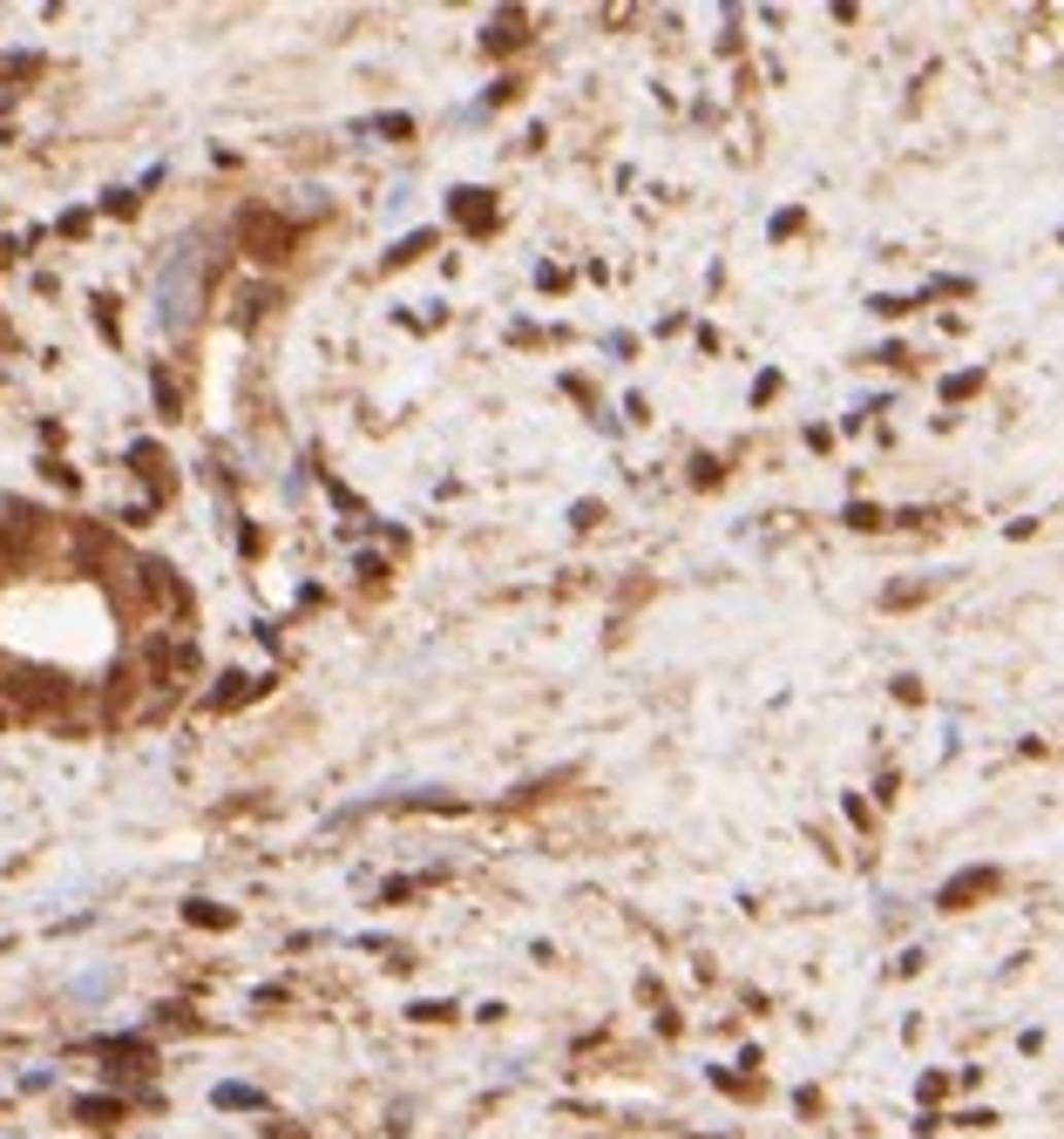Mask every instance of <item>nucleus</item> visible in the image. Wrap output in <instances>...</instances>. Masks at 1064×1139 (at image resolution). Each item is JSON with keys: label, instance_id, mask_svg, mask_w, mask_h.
Returning <instances> with one entry per match:
<instances>
[{"label": "nucleus", "instance_id": "nucleus-4", "mask_svg": "<svg viewBox=\"0 0 1064 1139\" xmlns=\"http://www.w3.org/2000/svg\"><path fill=\"white\" fill-rule=\"evenodd\" d=\"M34 522H41V516H28V509H14V516L0 522V550H7V556H28V543H34Z\"/></svg>", "mask_w": 1064, "mask_h": 1139}, {"label": "nucleus", "instance_id": "nucleus-3", "mask_svg": "<svg viewBox=\"0 0 1064 1139\" xmlns=\"http://www.w3.org/2000/svg\"><path fill=\"white\" fill-rule=\"evenodd\" d=\"M191 299H197V265H191V251H183V258L170 265V278H163V319L183 325L191 319Z\"/></svg>", "mask_w": 1064, "mask_h": 1139}, {"label": "nucleus", "instance_id": "nucleus-5", "mask_svg": "<svg viewBox=\"0 0 1064 1139\" xmlns=\"http://www.w3.org/2000/svg\"><path fill=\"white\" fill-rule=\"evenodd\" d=\"M0 719H7V713H0Z\"/></svg>", "mask_w": 1064, "mask_h": 1139}, {"label": "nucleus", "instance_id": "nucleus-2", "mask_svg": "<svg viewBox=\"0 0 1064 1139\" xmlns=\"http://www.w3.org/2000/svg\"><path fill=\"white\" fill-rule=\"evenodd\" d=\"M7 699L28 705V713H55V705H68V685L55 679V671H28V665H14V671H7Z\"/></svg>", "mask_w": 1064, "mask_h": 1139}, {"label": "nucleus", "instance_id": "nucleus-1", "mask_svg": "<svg viewBox=\"0 0 1064 1139\" xmlns=\"http://www.w3.org/2000/svg\"><path fill=\"white\" fill-rule=\"evenodd\" d=\"M238 238H244V251H251L259 265L291 258V225H285V217H272V211H244L238 217Z\"/></svg>", "mask_w": 1064, "mask_h": 1139}]
</instances>
